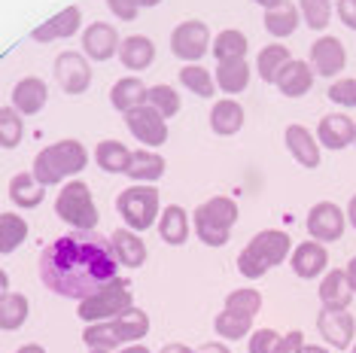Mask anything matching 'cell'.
I'll return each instance as SVG.
<instances>
[{"instance_id": "cell-37", "label": "cell", "mask_w": 356, "mask_h": 353, "mask_svg": "<svg viewBox=\"0 0 356 353\" xmlns=\"http://www.w3.org/2000/svg\"><path fill=\"white\" fill-rule=\"evenodd\" d=\"M28 238V222L22 213H0V253H13L15 247H22Z\"/></svg>"}, {"instance_id": "cell-36", "label": "cell", "mask_w": 356, "mask_h": 353, "mask_svg": "<svg viewBox=\"0 0 356 353\" xmlns=\"http://www.w3.org/2000/svg\"><path fill=\"white\" fill-rule=\"evenodd\" d=\"M213 329L222 341H241V338H247V335H253V320L222 308L220 314L213 317Z\"/></svg>"}, {"instance_id": "cell-58", "label": "cell", "mask_w": 356, "mask_h": 353, "mask_svg": "<svg viewBox=\"0 0 356 353\" xmlns=\"http://www.w3.org/2000/svg\"><path fill=\"white\" fill-rule=\"evenodd\" d=\"M0 293H10V274L0 271Z\"/></svg>"}, {"instance_id": "cell-45", "label": "cell", "mask_w": 356, "mask_h": 353, "mask_svg": "<svg viewBox=\"0 0 356 353\" xmlns=\"http://www.w3.org/2000/svg\"><path fill=\"white\" fill-rule=\"evenodd\" d=\"M326 95L332 104H338V107H344V110H353L356 107V79H335Z\"/></svg>"}, {"instance_id": "cell-27", "label": "cell", "mask_w": 356, "mask_h": 353, "mask_svg": "<svg viewBox=\"0 0 356 353\" xmlns=\"http://www.w3.org/2000/svg\"><path fill=\"white\" fill-rule=\"evenodd\" d=\"M265 22V31H268L271 37H293L298 31V22H302V10H298V3H289V0H283L280 6H271V10H265L262 15Z\"/></svg>"}, {"instance_id": "cell-59", "label": "cell", "mask_w": 356, "mask_h": 353, "mask_svg": "<svg viewBox=\"0 0 356 353\" xmlns=\"http://www.w3.org/2000/svg\"><path fill=\"white\" fill-rule=\"evenodd\" d=\"M137 3H140V10H152V6H159L161 0H137Z\"/></svg>"}, {"instance_id": "cell-56", "label": "cell", "mask_w": 356, "mask_h": 353, "mask_svg": "<svg viewBox=\"0 0 356 353\" xmlns=\"http://www.w3.org/2000/svg\"><path fill=\"white\" fill-rule=\"evenodd\" d=\"M15 353H46V347H40V344H25V347H19Z\"/></svg>"}, {"instance_id": "cell-61", "label": "cell", "mask_w": 356, "mask_h": 353, "mask_svg": "<svg viewBox=\"0 0 356 353\" xmlns=\"http://www.w3.org/2000/svg\"><path fill=\"white\" fill-rule=\"evenodd\" d=\"M350 353H356V341H353V347H350Z\"/></svg>"}, {"instance_id": "cell-14", "label": "cell", "mask_w": 356, "mask_h": 353, "mask_svg": "<svg viewBox=\"0 0 356 353\" xmlns=\"http://www.w3.org/2000/svg\"><path fill=\"white\" fill-rule=\"evenodd\" d=\"M119 31L110 22H92L83 31V55H88V61H110L113 55H119Z\"/></svg>"}, {"instance_id": "cell-5", "label": "cell", "mask_w": 356, "mask_h": 353, "mask_svg": "<svg viewBox=\"0 0 356 353\" xmlns=\"http://www.w3.org/2000/svg\"><path fill=\"white\" fill-rule=\"evenodd\" d=\"M128 308H134L131 284L122 277H116L113 284L101 286V290L92 293L88 299L76 302V317L83 320V323H107V320L125 314Z\"/></svg>"}, {"instance_id": "cell-32", "label": "cell", "mask_w": 356, "mask_h": 353, "mask_svg": "<svg viewBox=\"0 0 356 353\" xmlns=\"http://www.w3.org/2000/svg\"><path fill=\"white\" fill-rule=\"evenodd\" d=\"M293 61L289 58V49L283 43H271V46H262V52H259L256 58V74L262 76V83H277L280 70L286 67V64Z\"/></svg>"}, {"instance_id": "cell-16", "label": "cell", "mask_w": 356, "mask_h": 353, "mask_svg": "<svg viewBox=\"0 0 356 353\" xmlns=\"http://www.w3.org/2000/svg\"><path fill=\"white\" fill-rule=\"evenodd\" d=\"M283 143H286V149H289V156L296 158L302 167H320L323 162V152H320V140L314 138L311 131H307L305 125H289L286 128V134H283Z\"/></svg>"}, {"instance_id": "cell-30", "label": "cell", "mask_w": 356, "mask_h": 353, "mask_svg": "<svg viewBox=\"0 0 356 353\" xmlns=\"http://www.w3.org/2000/svg\"><path fill=\"white\" fill-rule=\"evenodd\" d=\"M192 216H201V220H207V222H213V226H220V229H229L238 222V202H232L229 195H216V198H207L204 204H198L195 211H192Z\"/></svg>"}, {"instance_id": "cell-13", "label": "cell", "mask_w": 356, "mask_h": 353, "mask_svg": "<svg viewBox=\"0 0 356 353\" xmlns=\"http://www.w3.org/2000/svg\"><path fill=\"white\" fill-rule=\"evenodd\" d=\"M317 140H320V147L323 149H329V152H338V149H347V147H353V140H356V122L347 113H326L317 122Z\"/></svg>"}, {"instance_id": "cell-62", "label": "cell", "mask_w": 356, "mask_h": 353, "mask_svg": "<svg viewBox=\"0 0 356 353\" xmlns=\"http://www.w3.org/2000/svg\"><path fill=\"white\" fill-rule=\"evenodd\" d=\"M353 147H356V140H353Z\"/></svg>"}, {"instance_id": "cell-42", "label": "cell", "mask_w": 356, "mask_h": 353, "mask_svg": "<svg viewBox=\"0 0 356 353\" xmlns=\"http://www.w3.org/2000/svg\"><path fill=\"white\" fill-rule=\"evenodd\" d=\"M225 308L234 311V314H244L250 320H256V314L262 311V293L253 290V286H241V290H232L225 295Z\"/></svg>"}, {"instance_id": "cell-19", "label": "cell", "mask_w": 356, "mask_h": 353, "mask_svg": "<svg viewBox=\"0 0 356 353\" xmlns=\"http://www.w3.org/2000/svg\"><path fill=\"white\" fill-rule=\"evenodd\" d=\"M277 92L283 98H305L307 92L314 88V67L311 61H302V58H293L286 67L280 70L277 76Z\"/></svg>"}, {"instance_id": "cell-7", "label": "cell", "mask_w": 356, "mask_h": 353, "mask_svg": "<svg viewBox=\"0 0 356 353\" xmlns=\"http://www.w3.org/2000/svg\"><path fill=\"white\" fill-rule=\"evenodd\" d=\"M213 49L210 40V28L201 19H186L171 31V52L174 58H180L186 64H198L204 55Z\"/></svg>"}, {"instance_id": "cell-12", "label": "cell", "mask_w": 356, "mask_h": 353, "mask_svg": "<svg viewBox=\"0 0 356 353\" xmlns=\"http://www.w3.org/2000/svg\"><path fill=\"white\" fill-rule=\"evenodd\" d=\"M317 332L329 347H353V335H356V320L350 314V308L335 311V308H320L317 314Z\"/></svg>"}, {"instance_id": "cell-38", "label": "cell", "mask_w": 356, "mask_h": 353, "mask_svg": "<svg viewBox=\"0 0 356 353\" xmlns=\"http://www.w3.org/2000/svg\"><path fill=\"white\" fill-rule=\"evenodd\" d=\"M180 85L186 92L198 95V98H213V92H216L213 74H210L207 67H201V64H186L180 70Z\"/></svg>"}, {"instance_id": "cell-52", "label": "cell", "mask_w": 356, "mask_h": 353, "mask_svg": "<svg viewBox=\"0 0 356 353\" xmlns=\"http://www.w3.org/2000/svg\"><path fill=\"white\" fill-rule=\"evenodd\" d=\"M119 353H152V350L143 347L140 341H134V344H125V347H119Z\"/></svg>"}, {"instance_id": "cell-3", "label": "cell", "mask_w": 356, "mask_h": 353, "mask_svg": "<svg viewBox=\"0 0 356 353\" xmlns=\"http://www.w3.org/2000/svg\"><path fill=\"white\" fill-rule=\"evenodd\" d=\"M88 165V149L79 140L67 138L58 143H49L37 152L34 158V176L43 186H58L67 176H76Z\"/></svg>"}, {"instance_id": "cell-28", "label": "cell", "mask_w": 356, "mask_h": 353, "mask_svg": "<svg viewBox=\"0 0 356 353\" xmlns=\"http://www.w3.org/2000/svg\"><path fill=\"white\" fill-rule=\"evenodd\" d=\"M134 158V149H128L122 140H101L95 147V165L104 174H128Z\"/></svg>"}, {"instance_id": "cell-8", "label": "cell", "mask_w": 356, "mask_h": 353, "mask_svg": "<svg viewBox=\"0 0 356 353\" xmlns=\"http://www.w3.org/2000/svg\"><path fill=\"white\" fill-rule=\"evenodd\" d=\"M125 128L131 131V138L147 149H156L168 140V119L161 116L152 104H140L131 113H125Z\"/></svg>"}, {"instance_id": "cell-50", "label": "cell", "mask_w": 356, "mask_h": 353, "mask_svg": "<svg viewBox=\"0 0 356 353\" xmlns=\"http://www.w3.org/2000/svg\"><path fill=\"white\" fill-rule=\"evenodd\" d=\"M198 353H232L229 347H225L222 341H207V344H201Z\"/></svg>"}, {"instance_id": "cell-57", "label": "cell", "mask_w": 356, "mask_h": 353, "mask_svg": "<svg viewBox=\"0 0 356 353\" xmlns=\"http://www.w3.org/2000/svg\"><path fill=\"white\" fill-rule=\"evenodd\" d=\"M256 6H262V10H271V6H280L283 0H253Z\"/></svg>"}, {"instance_id": "cell-53", "label": "cell", "mask_w": 356, "mask_h": 353, "mask_svg": "<svg viewBox=\"0 0 356 353\" xmlns=\"http://www.w3.org/2000/svg\"><path fill=\"white\" fill-rule=\"evenodd\" d=\"M347 226H353L356 229V195L347 202Z\"/></svg>"}, {"instance_id": "cell-54", "label": "cell", "mask_w": 356, "mask_h": 353, "mask_svg": "<svg viewBox=\"0 0 356 353\" xmlns=\"http://www.w3.org/2000/svg\"><path fill=\"white\" fill-rule=\"evenodd\" d=\"M161 353H198V350L186 347V344H168V347H161Z\"/></svg>"}, {"instance_id": "cell-46", "label": "cell", "mask_w": 356, "mask_h": 353, "mask_svg": "<svg viewBox=\"0 0 356 353\" xmlns=\"http://www.w3.org/2000/svg\"><path fill=\"white\" fill-rule=\"evenodd\" d=\"M283 335L277 332V329H256L253 335H250V353H274L277 350Z\"/></svg>"}, {"instance_id": "cell-60", "label": "cell", "mask_w": 356, "mask_h": 353, "mask_svg": "<svg viewBox=\"0 0 356 353\" xmlns=\"http://www.w3.org/2000/svg\"><path fill=\"white\" fill-rule=\"evenodd\" d=\"M88 353H113V350H88Z\"/></svg>"}, {"instance_id": "cell-40", "label": "cell", "mask_w": 356, "mask_h": 353, "mask_svg": "<svg viewBox=\"0 0 356 353\" xmlns=\"http://www.w3.org/2000/svg\"><path fill=\"white\" fill-rule=\"evenodd\" d=\"M83 341L88 350H119L122 347V338L116 335V329L107 320V323H86L83 329Z\"/></svg>"}, {"instance_id": "cell-31", "label": "cell", "mask_w": 356, "mask_h": 353, "mask_svg": "<svg viewBox=\"0 0 356 353\" xmlns=\"http://www.w3.org/2000/svg\"><path fill=\"white\" fill-rule=\"evenodd\" d=\"M113 329H116V335L122 338V344H134V341H143L149 332V314L140 308H128L125 314L113 317L110 320Z\"/></svg>"}, {"instance_id": "cell-22", "label": "cell", "mask_w": 356, "mask_h": 353, "mask_svg": "<svg viewBox=\"0 0 356 353\" xmlns=\"http://www.w3.org/2000/svg\"><path fill=\"white\" fill-rule=\"evenodd\" d=\"M156 229H159V238L165 240L168 247H183L186 240H189V213H186V207H180V204L161 207Z\"/></svg>"}, {"instance_id": "cell-15", "label": "cell", "mask_w": 356, "mask_h": 353, "mask_svg": "<svg viewBox=\"0 0 356 353\" xmlns=\"http://www.w3.org/2000/svg\"><path fill=\"white\" fill-rule=\"evenodd\" d=\"M326 265H329V250H326V244H320V240H314V238L302 240V244H298L296 250L289 253V268H293L302 280L320 277L323 271H326Z\"/></svg>"}, {"instance_id": "cell-48", "label": "cell", "mask_w": 356, "mask_h": 353, "mask_svg": "<svg viewBox=\"0 0 356 353\" xmlns=\"http://www.w3.org/2000/svg\"><path fill=\"white\" fill-rule=\"evenodd\" d=\"M335 13H338V22H341L344 28L356 31V0H338Z\"/></svg>"}, {"instance_id": "cell-34", "label": "cell", "mask_w": 356, "mask_h": 353, "mask_svg": "<svg viewBox=\"0 0 356 353\" xmlns=\"http://www.w3.org/2000/svg\"><path fill=\"white\" fill-rule=\"evenodd\" d=\"M28 314H31L28 295H22V293H3V299H0V326H3L6 332H15V329L25 326L28 323Z\"/></svg>"}, {"instance_id": "cell-41", "label": "cell", "mask_w": 356, "mask_h": 353, "mask_svg": "<svg viewBox=\"0 0 356 353\" xmlns=\"http://www.w3.org/2000/svg\"><path fill=\"white\" fill-rule=\"evenodd\" d=\"M298 10L311 31H326L335 15V0H298Z\"/></svg>"}, {"instance_id": "cell-26", "label": "cell", "mask_w": 356, "mask_h": 353, "mask_svg": "<svg viewBox=\"0 0 356 353\" xmlns=\"http://www.w3.org/2000/svg\"><path fill=\"white\" fill-rule=\"evenodd\" d=\"M46 198V186L34 176V171H19L13 176L10 183V202L15 207H22V211H34V207L43 204Z\"/></svg>"}, {"instance_id": "cell-2", "label": "cell", "mask_w": 356, "mask_h": 353, "mask_svg": "<svg viewBox=\"0 0 356 353\" xmlns=\"http://www.w3.org/2000/svg\"><path fill=\"white\" fill-rule=\"evenodd\" d=\"M289 250H293V240H289V235L283 229L256 231L238 256V271L250 280H259L268 274L271 268H277L280 262H286Z\"/></svg>"}, {"instance_id": "cell-33", "label": "cell", "mask_w": 356, "mask_h": 353, "mask_svg": "<svg viewBox=\"0 0 356 353\" xmlns=\"http://www.w3.org/2000/svg\"><path fill=\"white\" fill-rule=\"evenodd\" d=\"M125 176H131L134 183H159L161 176H165V158H161L159 152L137 149Z\"/></svg>"}, {"instance_id": "cell-1", "label": "cell", "mask_w": 356, "mask_h": 353, "mask_svg": "<svg viewBox=\"0 0 356 353\" xmlns=\"http://www.w3.org/2000/svg\"><path fill=\"white\" fill-rule=\"evenodd\" d=\"M37 271L40 284L58 299L83 302L119 277V259L110 238L98 235V229H74L40 250Z\"/></svg>"}, {"instance_id": "cell-24", "label": "cell", "mask_w": 356, "mask_h": 353, "mask_svg": "<svg viewBox=\"0 0 356 353\" xmlns=\"http://www.w3.org/2000/svg\"><path fill=\"white\" fill-rule=\"evenodd\" d=\"M119 61H122V67L134 70V74L137 70H147V67H152V61H156V43L143 34L125 37L122 46H119Z\"/></svg>"}, {"instance_id": "cell-18", "label": "cell", "mask_w": 356, "mask_h": 353, "mask_svg": "<svg viewBox=\"0 0 356 353\" xmlns=\"http://www.w3.org/2000/svg\"><path fill=\"white\" fill-rule=\"evenodd\" d=\"M110 244H113V253H116V259L122 268H140V265L147 262V244H143L140 231L119 226L110 235Z\"/></svg>"}, {"instance_id": "cell-47", "label": "cell", "mask_w": 356, "mask_h": 353, "mask_svg": "<svg viewBox=\"0 0 356 353\" xmlns=\"http://www.w3.org/2000/svg\"><path fill=\"white\" fill-rule=\"evenodd\" d=\"M107 10L116 15L119 22H134L140 15V3L137 0H107Z\"/></svg>"}, {"instance_id": "cell-17", "label": "cell", "mask_w": 356, "mask_h": 353, "mask_svg": "<svg viewBox=\"0 0 356 353\" xmlns=\"http://www.w3.org/2000/svg\"><path fill=\"white\" fill-rule=\"evenodd\" d=\"M79 25H83V13H79V6H64L58 15H52L49 22H43V25H37L31 31V40H37V43H55V40H67L74 37Z\"/></svg>"}, {"instance_id": "cell-51", "label": "cell", "mask_w": 356, "mask_h": 353, "mask_svg": "<svg viewBox=\"0 0 356 353\" xmlns=\"http://www.w3.org/2000/svg\"><path fill=\"white\" fill-rule=\"evenodd\" d=\"M344 274H347V284H350V290L356 293V256H353V259H350V262H347Z\"/></svg>"}, {"instance_id": "cell-6", "label": "cell", "mask_w": 356, "mask_h": 353, "mask_svg": "<svg viewBox=\"0 0 356 353\" xmlns=\"http://www.w3.org/2000/svg\"><path fill=\"white\" fill-rule=\"evenodd\" d=\"M55 216H58L64 226H74V229H83V231H92L98 226L101 213H98V207H95L88 183H83V180L64 183L58 198H55Z\"/></svg>"}, {"instance_id": "cell-10", "label": "cell", "mask_w": 356, "mask_h": 353, "mask_svg": "<svg viewBox=\"0 0 356 353\" xmlns=\"http://www.w3.org/2000/svg\"><path fill=\"white\" fill-rule=\"evenodd\" d=\"M52 76L58 79L64 95H83L92 85V61H88V55H79L74 49L61 52L52 64Z\"/></svg>"}, {"instance_id": "cell-23", "label": "cell", "mask_w": 356, "mask_h": 353, "mask_svg": "<svg viewBox=\"0 0 356 353\" xmlns=\"http://www.w3.org/2000/svg\"><path fill=\"white\" fill-rule=\"evenodd\" d=\"M207 122H210V131L213 134L232 138V134H238L241 128H244V107H241L234 98H222L210 107Z\"/></svg>"}, {"instance_id": "cell-43", "label": "cell", "mask_w": 356, "mask_h": 353, "mask_svg": "<svg viewBox=\"0 0 356 353\" xmlns=\"http://www.w3.org/2000/svg\"><path fill=\"white\" fill-rule=\"evenodd\" d=\"M147 104H152V107H156L165 119H174L177 113H180V107H183V104H180V95H177V88H174V85H165V83L149 85Z\"/></svg>"}, {"instance_id": "cell-21", "label": "cell", "mask_w": 356, "mask_h": 353, "mask_svg": "<svg viewBox=\"0 0 356 353\" xmlns=\"http://www.w3.org/2000/svg\"><path fill=\"white\" fill-rule=\"evenodd\" d=\"M320 304L323 308H335V311H344V308H350L353 299H356V293L350 290V284H347V274H344V268H332L323 274L320 280Z\"/></svg>"}, {"instance_id": "cell-55", "label": "cell", "mask_w": 356, "mask_h": 353, "mask_svg": "<svg viewBox=\"0 0 356 353\" xmlns=\"http://www.w3.org/2000/svg\"><path fill=\"white\" fill-rule=\"evenodd\" d=\"M298 353H332V350H326V347H320V344H302V347H298Z\"/></svg>"}, {"instance_id": "cell-29", "label": "cell", "mask_w": 356, "mask_h": 353, "mask_svg": "<svg viewBox=\"0 0 356 353\" xmlns=\"http://www.w3.org/2000/svg\"><path fill=\"white\" fill-rule=\"evenodd\" d=\"M253 67L247 64V58H232V61H216V85L225 95H241L250 85Z\"/></svg>"}, {"instance_id": "cell-44", "label": "cell", "mask_w": 356, "mask_h": 353, "mask_svg": "<svg viewBox=\"0 0 356 353\" xmlns=\"http://www.w3.org/2000/svg\"><path fill=\"white\" fill-rule=\"evenodd\" d=\"M192 226H195V238L204 247H213V250H216V247H225V244H229V238H232L229 229L213 226V222L201 220V216H192Z\"/></svg>"}, {"instance_id": "cell-9", "label": "cell", "mask_w": 356, "mask_h": 353, "mask_svg": "<svg viewBox=\"0 0 356 353\" xmlns=\"http://www.w3.org/2000/svg\"><path fill=\"white\" fill-rule=\"evenodd\" d=\"M305 229H307V235L314 240H320V244H335V240L344 238L347 213L335 202H317L307 211Z\"/></svg>"}, {"instance_id": "cell-20", "label": "cell", "mask_w": 356, "mask_h": 353, "mask_svg": "<svg viewBox=\"0 0 356 353\" xmlns=\"http://www.w3.org/2000/svg\"><path fill=\"white\" fill-rule=\"evenodd\" d=\"M46 101H49V88L40 76H25L19 79L13 88V107L19 110L22 116H37L40 110L46 107Z\"/></svg>"}, {"instance_id": "cell-25", "label": "cell", "mask_w": 356, "mask_h": 353, "mask_svg": "<svg viewBox=\"0 0 356 353\" xmlns=\"http://www.w3.org/2000/svg\"><path fill=\"white\" fill-rule=\"evenodd\" d=\"M147 92L149 88L143 85V79H137V76H122V79H116L110 88V104H113V110L116 113H131L134 107H140V104H147Z\"/></svg>"}, {"instance_id": "cell-35", "label": "cell", "mask_w": 356, "mask_h": 353, "mask_svg": "<svg viewBox=\"0 0 356 353\" xmlns=\"http://www.w3.org/2000/svg\"><path fill=\"white\" fill-rule=\"evenodd\" d=\"M247 49H250V40H247L244 31L225 28V31H220V34H216L213 49H210V52H213L216 61H232V58H244Z\"/></svg>"}, {"instance_id": "cell-11", "label": "cell", "mask_w": 356, "mask_h": 353, "mask_svg": "<svg viewBox=\"0 0 356 353\" xmlns=\"http://www.w3.org/2000/svg\"><path fill=\"white\" fill-rule=\"evenodd\" d=\"M307 61H311V67H314V74L317 76L335 79L347 67V49H344V43L338 37L323 34V37H317L311 43V58Z\"/></svg>"}, {"instance_id": "cell-39", "label": "cell", "mask_w": 356, "mask_h": 353, "mask_svg": "<svg viewBox=\"0 0 356 353\" xmlns=\"http://www.w3.org/2000/svg\"><path fill=\"white\" fill-rule=\"evenodd\" d=\"M22 138H25V116H22L13 104H6V107L0 110V147L13 149L22 143Z\"/></svg>"}, {"instance_id": "cell-49", "label": "cell", "mask_w": 356, "mask_h": 353, "mask_svg": "<svg viewBox=\"0 0 356 353\" xmlns=\"http://www.w3.org/2000/svg\"><path fill=\"white\" fill-rule=\"evenodd\" d=\"M302 344H305V335L298 332V329H293V332H286L280 338V344H277V350H274V353H298Z\"/></svg>"}, {"instance_id": "cell-4", "label": "cell", "mask_w": 356, "mask_h": 353, "mask_svg": "<svg viewBox=\"0 0 356 353\" xmlns=\"http://www.w3.org/2000/svg\"><path fill=\"white\" fill-rule=\"evenodd\" d=\"M116 211L128 229L147 231L161 216V195L152 183H134L116 195Z\"/></svg>"}]
</instances>
